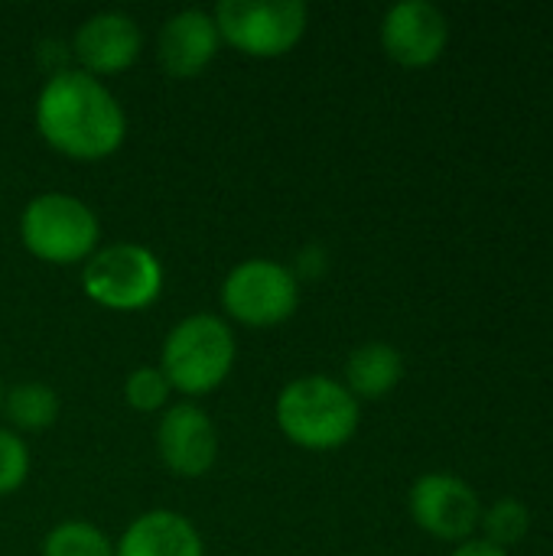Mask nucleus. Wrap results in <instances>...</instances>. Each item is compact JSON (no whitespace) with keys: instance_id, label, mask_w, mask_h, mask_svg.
Segmentation results:
<instances>
[{"instance_id":"2","label":"nucleus","mask_w":553,"mask_h":556,"mask_svg":"<svg viewBox=\"0 0 553 556\" xmlns=\"http://www.w3.org/2000/svg\"><path fill=\"white\" fill-rule=\"evenodd\" d=\"M274 420L284 440L306 453H332L352 443L362 424V404L329 375H303L280 388Z\"/></svg>"},{"instance_id":"18","label":"nucleus","mask_w":553,"mask_h":556,"mask_svg":"<svg viewBox=\"0 0 553 556\" xmlns=\"http://www.w3.org/2000/svg\"><path fill=\"white\" fill-rule=\"evenodd\" d=\"M169 397H173V388L156 365L134 368L124 378V404L137 414H160L169 407Z\"/></svg>"},{"instance_id":"5","label":"nucleus","mask_w":553,"mask_h":556,"mask_svg":"<svg viewBox=\"0 0 553 556\" xmlns=\"http://www.w3.org/2000/svg\"><path fill=\"white\" fill-rule=\"evenodd\" d=\"M163 261L134 241H114L98 248L81 264L85 296L108 313H140L153 306L163 293Z\"/></svg>"},{"instance_id":"14","label":"nucleus","mask_w":553,"mask_h":556,"mask_svg":"<svg viewBox=\"0 0 553 556\" xmlns=\"http://www.w3.org/2000/svg\"><path fill=\"white\" fill-rule=\"evenodd\" d=\"M401 378H404V355L388 342H365L349 352L342 384L362 404V401L388 397L401 384Z\"/></svg>"},{"instance_id":"7","label":"nucleus","mask_w":553,"mask_h":556,"mask_svg":"<svg viewBox=\"0 0 553 556\" xmlns=\"http://www.w3.org/2000/svg\"><path fill=\"white\" fill-rule=\"evenodd\" d=\"M222 309L231 323L248 329H271L287 323L300 306V280L274 257H248L222 280Z\"/></svg>"},{"instance_id":"10","label":"nucleus","mask_w":553,"mask_h":556,"mask_svg":"<svg viewBox=\"0 0 553 556\" xmlns=\"http://www.w3.org/2000/svg\"><path fill=\"white\" fill-rule=\"evenodd\" d=\"M450 42V20L430 0H401L385 10L381 49L404 68H427L440 62Z\"/></svg>"},{"instance_id":"11","label":"nucleus","mask_w":553,"mask_h":556,"mask_svg":"<svg viewBox=\"0 0 553 556\" xmlns=\"http://www.w3.org/2000/svg\"><path fill=\"white\" fill-rule=\"evenodd\" d=\"M140 49H143L140 23L124 10L91 13L88 20H81V26L72 33V42H68L75 68L95 78L127 72L140 59Z\"/></svg>"},{"instance_id":"13","label":"nucleus","mask_w":553,"mask_h":556,"mask_svg":"<svg viewBox=\"0 0 553 556\" xmlns=\"http://www.w3.org/2000/svg\"><path fill=\"white\" fill-rule=\"evenodd\" d=\"M114 556H205V544L186 515L173 508H153L124 528L121 541L114 544Z\"/></svg>"},{"instance_id":"17","label":"nucleus","mask_w":553,"mask_h":556,"mask_svg":"<svg viewBox=\"0 0 553 556\" xmlns=\"http://www.w3.org/2000/svg\"><path fill=\"white\" fill-rule=\"evenodd\" d=\"M479 525L486 531L482 541L508 551V547H515V544H521L528 538V531H531V511L518 498H499L495 505H489L482 511V521Z\"/></svg>"},{"instance_id":"8","label":"nucleus","mask_w":553,"mask_h":556,"mask_svg":"<svg viewBox=\"0 0 553 556\" xmlns=\"http://www.w3.org/2000/svg\"><path fill=\"white\" fill-rule=\"evenodd\" d=\"M407 508L414 525L437 538L463 544L473 538V531L482 521V502L469 482L450 472H427L411 485Z\"/></svg>"},{"instance_id":"4","label":"nucleus","mask_w":553,"mask_h":556,"mask_svg":"<svg viewBox=\"0 0 553 556\" xmlns=\"http://www.w3.org/2000/svg\"><path fill=\"white\" fill-rule=\"evenodd\" d=\"M23 248L55 267L85 264L101 241V222L95 208L72 192H39L20 212Z\"/></svg>"},{"instance_id":"21","label":"nucleus","mask_w":553,"mask_h":556,"mask_svg":"<svg viewBox=\"0 0 553 556\" xmlns=\"http://www.w3.org/2000/svg\"><path fill=\"white\" fill-rule=\"evenodd\" d=\"M450 556H512L508 551H502V547H495V544H489V541H476V538H469V541H463L456 551Z\"/></svg>"},{"instance_id":"16","label":"nucleus","mask_w":553,"mask_h":556,"mask_svg":"<svg viewBox=\"0 0 553 556\" xmlns=\"http://www.w3.org/2000/svg\"><path fill=\"white\" fill-rule=\"evenodd\" d=\"M42 556H114V544L98 525L68 518L42 538Z\"/></svg>"},{"instance_id":"12","label":"nucleus","mask_w":553,"mask_h":556,"mask_svg":"<svg viewBox=\"0 0 553 556\" xmlns=\"http://www.w3.org/2000/svg\"><path fill=\"white\" fill-rule=\"evenodd\" d=\"M222 36L215 16L199 7L176 10L156 36V62L169 78H196L218 55Z\"/></svg>"},{"instance_id":"22","label":"nucleus","mask_w":553,"mask_h":556,"mask_svg":"<svg viewBox=\"0 0 553 556\" xmlns=\"http://www.w3.org/2000/svg\"><path fill=\"white\" fill-rule=\"evenodd\" d=\"M0 414H3V388H0Z\"/></svg>"},{"instance_id":"19","label":"nucleus","mask_w":553,"mask_h":556,"mask_svg":"<svg viewBox=\"0 0 553 556\" xmlns=\"http://www.w3.org/2000/svg\"><path fill=\"white\" fill-rule=\"evenodd\" d=\"M26 479H29V446L16 430L0 427V498L20 492Z\"/></svg>"},{"instance_id":"15","label":"nucleus","mask_w":553,"mask_h":556,"mask_svg":"<svg viewBox=\"0 0 553 556\" xmlns=\"http://www.w3.org/2000/svg\"><path fill=\"white\" fill-rule=\"evenodd\" d=\"M59 394L46 381H20L3 394V417L16 433H42L59 420Z\"/></svg>"},{"instance_id":"20","label":"nucleus","mask_w":553,"mask_h":556,"mask_svg":"<svg viewBox=\"0 0 553 556\" xmlns=\"http://www.w3.org/2000/svg\"><path fill=\"white\" fill-rule=\"evenodd\" d=\"M326 267H329V254H326V248L323 244H306L300 254H297V261H293V277L300 280H319L323 274H326Z\"/></svg>"},{"instance_id":"1","label":"nucleus","mask_w":553,"mask_h":556,"mask_svg":"<svg viewBox=\"0 0 553 556\" xmlns=\"http://www.w3.org/2000/svg\"><path fill=\"white\" fill-rule=\"evenodd\" d=\"M33 121L39 137L75 163H101L127 140V114L117 94L75 65L42 81Z\"/></svg>"},{"instance_id":"6","label":"nucleus","mask_w":553,"mask_h":556,"mask_svg":"<svg viewBox=\"0 0 553 556\" xmlns=\"http://www.w3.org/2000/svg\"><path fill=\"white\" fill-rule=\"evenodd\" d=\"M212 16L222 42L248 59L287 55L310 26V7L303 0H222Z\"/></svg>"},{"instance_id":"9","label":"nucleus","mask_w":553,"mask_h":556,"mask_svg":"<svg viewBox=\"0 0 553 556\" xmlns=\"http://www.w3.org/2000/svg\"><path fill=\"white\" fill-rule=\"evenodd\" d=\"M156 456L179 479H202L218 459V430L196 401L169 404L156 424Z\"/></svg>"},{"instance_id":"3","label":"nucleus","mask_w":553,"mask_h":556,"mask_svg":"<svg viewBox=\"0 0 553 556\" xmlns=\"http://www.w3.org/2000/svg\"><path fill=\"white\" fill-rule=\"evenodd\" d=\"M238 358L231 323L215 313H192L179 319L160 349V371L176 394L186 401L218 391Z\"/></svg>"}]
</instances>
